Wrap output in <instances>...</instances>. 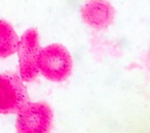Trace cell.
Segmentation results:
<instances>
[{
    "mask_svg": "<svg viewBox=\"0 0 150 133\" xmlns=\"http://www.w3.org/2000/svg\"><path fill=\"white\" fill-rule=\"evenodd\" d=\"M37 64L39 72L47 80L54 82L65 80L70 75L73 66L70 53L59 43L41 48Z\"/></svg>",
    "mask_w": 150,
    "mask_h": 133,
    "instance_id": "1",
    "label": "cell"
},
{
    "mask_svg": "<svg viewBox=\"0 0 150 133\" xmlns=\"http://www.w3.org/2000/svg\"><path fill=\"white\" fill-rule=\"evenodd\" d=\"M40 49L37 30L32 28L25 32L17 49L19 76L23 81L32 82L37 78L39 73L37 60Z\"/></svg>",
    "mask_w": 150,
    "mask_h": 133,
    "instance_id": "4",
    "label": "cell"
},
{
    "mask_svg": "<svg viewBox=\"0 0 150 133\" xmlns=\"http://www.w3.org/2000/svg\"><path fill=\"white\" fill-rule=\"evenodd\" d=\"M19 40L15 33L9 28L0 33V57H8L17 52Z\"/></svg>",
    "mask_w": 150,
    "mask_h": 133,
    "instance_id": "6",
    "label": "cell"
},
{
    "mask_svg": "<svg viewBox=\"0 0 150 133\" xmlns=\"http://www.w3.org/2000/svg\"><path fill=\"white\" fill-rule=\"evenodd\" d=\"M17 114L16 128L18 132L46 133L51 129L53 113L46 102L30 101Z\"/></svg>",
    "mask_w": 150,
    "mask_h": 133,
    "instance_id": "2",
    "label": "cell"
},
{
    "mask_svg": "<svg viewBox=\"0 0 150 133\" xmlns=\"http://www.w3.org/2000/svg\"><path fill=\"white\" fill-rule=\"evenodd\" d=\"M29 101L27 89L19 76L0 74V114H17Z\"/></svg>",
    "mask_w": 150,
    "mask_h": 133,
    "instance_id": "3",
    "label": "cell"
},
{
    "mask_svg": "<svg viewBox=\"0 0 150 133\" xmlns=\"http://www.w3.org/2000/svg\"><path fill=\"white\" fill-rule=\"evenodd\" d=\"M81 16L89 26L101 30L109 27L115 17V9L107 0H88L81 6Z\"/></svg>",
    "mask_w": 150,
    "mask_h": 133,
    "instance_id": "5",
    "label": "cell"
}]
</instances>
